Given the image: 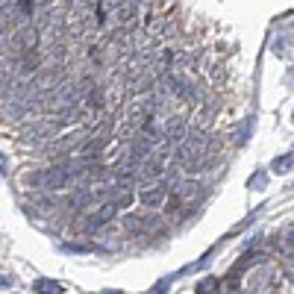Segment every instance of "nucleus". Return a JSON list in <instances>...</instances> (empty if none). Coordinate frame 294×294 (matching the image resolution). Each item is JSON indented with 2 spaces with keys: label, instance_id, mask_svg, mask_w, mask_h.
Returning a JSON list of instances; mask_svg holds the SVG:
<instances>
[{
  "label": "nucleus",
  "instance_id": "8",
  "mask_svg": "<svg viewBox=\"0 0 294 294\" xmlns=\"http://www.w3.org/2000/svg\"><path fill=\"white\" fill-rule=\"evenodd\" d=\"M174 195L180 197L183 203H186V200H195V197L200 195V183H197V180H186L183 186H177V192H174Z\"/></svg>",
  "mask_w": 294,
  "mask_h": 294
},
{
  "label": "nucleus",
  "instance_id": "2",
  "mask_svg": "<svg viewBox=\"0 0 294 294\" xmlns=\"http://www.w3.org/2000/svg\"><path fill=\"white\" fill-rule=\"evenodd\" d=\"M38 44H41V33H38V27H35V24H27V27H18L15 33L6 35L3 50H9L12 56H24V53L38 50Z\"/></svg>",
  "mask_w": 294,
  "mask_h": 294
},
{
  "label": "nucleus",
  "instance_id": "9",
  "mask_svg": "<svg viewBox=\"0 0 294 294\" xmlns=\"http://www.w3.org/2000/svg\"><path fill=\"white\" fill-rule=\"evenodd\" d=\"M33 289L38 294H62V292H65V286H62V283H56V280H44V277H41V280H35Z\"/></svg>",
  "mask_w": 294,
  "mask_h": 294
},
{
  "label": "nucleus",
  "instance_id": "7",
  "mask_svg": "<svg viewBox=\"0 0 294 294\" xmlns=\"http://www.w3.org/2000/svg\"><path fill=\"white\" fill-rule=\"evenodd\" d=\"M144 227H156V221L153 218H144V215H132V212L124 218V229L127 232H141Z\"/></svg>",
  "mask_w": 294,
  "mask_h": 294
},
{
  "label": "nucleus",
  "instance_id": "6",
  "mask_svg": "<svg viewBox=\"0 0 294 294\" xmlns=\"http://www.w3.org/2000/svg\"><path fill=\"white\" fill-rule=\"evenodd\" d=\"M274 247H277V253H283L286 259L294 256V227L280 229V232L274 235Z\"/></svg>",
  "mask_w": 294,
  "mask_h": 294
},
{
  "label": "nucleus",
  "instance_id": "12",
  "mask_svg": "<svg viewBox=\"0 0 294 294\" xmlns=\"http://www.w3.org/2000/svg\"><path fill=\"white\" fill-rule=\"evenodd\" d=\"M35 206H38V209H41V212H44V215H47V212H50V209H53V203H50V200H47V197H35Z\"/></svg>",
  "mask_w": 294,
  "mask_h": 294
},
{
  "label": "nucleus",
  "instance_id": "15",
  "mask_svg": "<svg viewBox=\"0 0 294 294\" xmlns=\"http://www.w3.org/2000/svg\"><path fill=\"white\" fill-rule=\"evenodd\" d=\"M289 274H292V280H294V256H289Z\"/></svg>",
  "mask_w": 294,
  "mask_h": 294
},
{
  "label": "nucleus",
  "instance_id": "1",
  "mask_svg": "<svg viewBox=\"0 0 294 294\" xmlns=\"http://www.w3.org/2000/svg\"><path fill=\"white\" fill-rule=\"evenodd\" d=\"M171 165V144L168 141H159L141 162H138V171H135V180L138 183H147V180H156V177H165Z\"/></svg>",
  "mask_w": 294,
  "mask_h": 294
},
{
  "label": "nucleus",
  "instance_id": "10",
  "mask_svg": "<svg viewBox=\"0 0 294 294\" xmlns=\"http://www.w3.org/2000/svg\"><path fill=\"white\" fill-rule=\"evenodd\" d=\"M271 171H274V174H289V171H294V153L277 156V159H274V165H271Z\"/></svg>",
  "mask_w": 294,
  "mask_h": 294
},
{
  "label": "nucleus",
  "instance_id": "11",
  "mask_svg": "<svg viewBox=\"0 0 294 294\" xmlns=\"http://www.w3.org/2000/svg\"><path fill=\"white\" fill-rule=\"evenodd\" d=\"M218 289H221V280H215V277H206V280H200V283H197L195 292H197V294H215Z\"/></svg>",
  "mask_w": 294,
  "mask_h": 294
},
{
  "label": "nucleus",
  "instance_id": "5",
  "mask_svg": "<svg viewBox=\"0 0 294 294\" xmlns=\"http://www.w3.org/2000/svg\"><path fill=\"white\" fill-rule=\"evenodd\" d=\"M274 286H277V271H274V268H268V265L262 262V268H256V271L250 274L247 289H250L253 294H268Z\"/></svg>",
  "mask_w": 294,
  "mask_h": 294
},
{
  "label": "nucleus",
  "instance_id": "13",
  "mask_svg": "<svg viewBox=\"0 0 294 294\" xmlns=\"http://www.w3.org/2000/svg\"><path fill=\"white\" fill-rule=\"evenodd\" d=\"M265 180H268V177H265V174H262V171H259V174H256V177H253V180H250V183H253V189H259V192H262V189H265V186H268V183H265Z\"/></svg>",
  "mask_w": 294,
  "mask_h": 294
},
{
  "label": "nucleus",
  "instance_id": "14",
  "mask_svg": "<svg viewBox=\"0 0 294 294\" xmlns=\"http://www.w3.org/2000/svg\"><path fill=\"white\" fill-rule=\"evenodd\" d=\"M0 286H3V289H9V286H12V277H0Z\"/></svg>",
  "mask_w": 294,
  "mask_h": 294
},
{
  "label": "nucleus",
  "instance_id": "16",
  "mask_svg": "<svg viewBox=\"0 0 294 294\" xmlns=\"http://www.w3.org/2000/svg\"><path fill=\"white\" fill-rule=\"evenodd\" d=\"M103 294H121V292H118V289H115V292H112V289H106V292H103Z\"/></svg>",
  "mask_w": 294,
  "mask_h": 294
},
{
  "label": "nucleus",
  "instance_id": "3",
  "mask_svg": "<svg viewBox=\"0 0 294 294\" xmlns=\"http://www.w3.org/2000/svg\"><path fill=\"white\" fill-rule=\"evenodd\" d=\"M171 186H174V177H156V180L141 183V189H138V203H141L144 209L162 206L168 192H171Z\"/></svg>",
  "mask_w": 294,
  "mask_h": 294
},
{
  "label": "nucleus",
  "instance_id": "4",
  "mask_svg": "<svg viewBox=\"0 0 294 294\" xmlns=\"http://www.w3.org/2000/svg\"><path fill=\"white\" fill-rule=\"evenodd\" d=\"M118 212H121V209H118V203H115V200H100L98 209H95V212H92V215L86 218V232H89V229L95 232L98 227H106V224H112Z\"/></svg>",
  "mask_w": 294,
  "mask_h": 294
}]
</instances>
